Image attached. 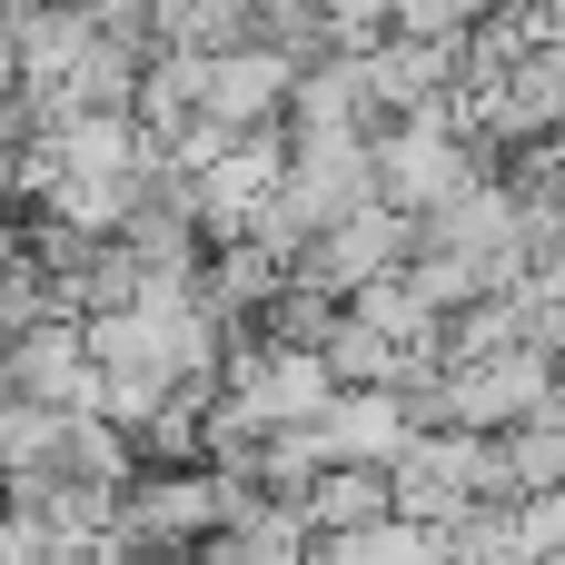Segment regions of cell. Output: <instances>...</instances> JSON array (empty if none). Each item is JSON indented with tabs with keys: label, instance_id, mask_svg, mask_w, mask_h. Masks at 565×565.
<instances>
[{
	"label": "cell",
	"instance_id": "obj_1",
	"mask_svg": "<svg viewBox=\"0 0 565 565\" xmlns=\"http://www.w3.org/2000/svg\"><path fill=\"white\" fill-rule=\"evenodd\" d=\"M318 437H328V467H377V477H397L407 447L427 437V417H417V397H397V387H348Z\"/></svg>",
	"mask_w": 565,
	"mask_h": 565
},
{
	"label": "cell",
	"instance_id": "obj_3",
	"mask_svg": "<svg viewBox=\"0 0 565 565\" xmlns=\"http://www.w3.org/2000/svg\"><path fill=\"white\" fill-rule=\"evenodd\" d=\"M0 516H10V477H0Z\"/></svg>",
	"mask_w": 565,
	"mask_h": 565
},
{
	"label": "cell",
	"instance_id": "obj_2",
	"mask_svg": "<svg viewBox=\"0 0 565 565\" xmlns=\"http://www.w3.org/2000/svg\"><path fill=\"white\" fill-rule=\"evenodd\" d=\"M377 526H397V477H377V467H328L318 497H308V536L338 546V536H377Z\"/></svg>",
	"mask_w": 565,
	"mask_h": 565
}]
</instances>
